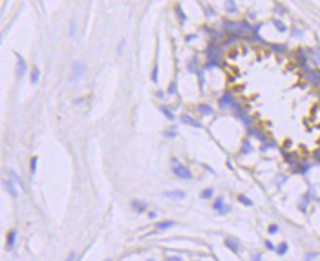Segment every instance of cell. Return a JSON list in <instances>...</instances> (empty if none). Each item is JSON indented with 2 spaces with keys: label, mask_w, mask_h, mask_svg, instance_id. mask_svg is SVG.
<instances>
[{
  "label": "cell",
  "mask_w": 320,
  "mask_h": 261,
  "mask_svg": "<svg viewBox=\"0 0 320 261\" xmlns=\"http://www.w3.org/2000/svg\"><path fill=\"white\" fill-rule=\"evenodd\" d=\"M170 164H172V170H174V174L179 177V179H190L192 177V174H190V170L187 168L185 164H181L176 157H172L170 159Z\"/></svg>",
  "instance_id": "cell-1"
},
{
  "label": "cell",
  "mask_w": 320,
  "mask_h": 261,
  "mask_svg": "<svg viewBox=\"0 0 320 261\" xmlns=\"http://www.w3.org/2000/svg\"><path fill=\"white\" fill-rule=\"evenodd\" d=\"M84 71H86V66L82 64V62H73V77H72V80L75 82V80H79L82 75H84Z\"/></svg>",
  "instance_id": "cell-2"
},
{
  "label": "cell",
  "mask_w": 320,
  "mask_h": 261,
  "mask_svg": "<svg viewBox=\"0 0 320 261\" xmlns=\"http://www.w3.org/2000/svg\"><path fill=\"white\" fill-rule=\"evenodd\" d=\"M212 206H214V210H216L218 214H221V216H225V214H229V212H231V208L223 205V197H221V196H220V197L214 201V205H212Z\"/></svg>",
  "instance_id": "cell-3"
},
{
  "label": "cell",
  "mask_w": 320,
  "mask_h": 261,
  "mask_svg": "<svg viewBox=\"0 0 320 261\" xmlns=\"http://www.w3.org/2000/svg\"><path fill=\"white\" fill-rule=\"evenodd\" d=\"M17 69H18V71H17L18 77H22V75H24L26 71H28V68H26V60L22 59L20 55H18V59H17Z\"/></svg>",
  "instance_id": "cell-4"
},
{
  "label": "cell",
  "mask_w": 320,
  "mask_h": 261,
  "mask_svg": "<svg viewBox=\"0 0 320 261\" xmlns=\"http://www.w3.org/2000/svg\"><path fill=\"white\" fill-rule=\"evenodd\" d=\"M225 247H227L229 250H232L234 254H238V252H240L238 241H236V239H231V237H227V239H225Z\"/></svg>",
  "instance_id": "cell-5"
},
{
  "label": "cell",
  "mask_w": 320,
  "mask_h": 261,
  "mask_svg": "<svg viewBox=\"0 0 320 261\" xmlns=\"http://www.w3.org/2000/svg\"><path fill=\"white\" fill-rule=\"evenodd\" d=\"M165 196H167V197H170V199H179V201L185 199V192H181V190H172V192H165Z\"/></svg>",
  "instance_id": "cell-6"
},
{
  "label": "cell",
  "mask_w": 320,
  "mask_h": 261,
  "mask_svg": "<svg viewBox=\"0 0 320 261\" xmlns=\"http://www.w3.org/2000/svg\"><path fill=\"white\" fill-rule=\"evenodd\" d=\"M15 243H17V230H11L8 234V250H11L15 247Z\"/></svg>",
  "instance_id": "cell-7"
},
{
  "label": "cell",
  "mask_w": 320,
  "mask_h": 261,
  "mask_svg": "<svg viewBox=\"0 0 320 261\" xmlns=\"http://www.w3.org/2000/svg\"><path fill=\"white\" fill-rule=\"evenodd\" d=\"M181 121L185 123V124H189V126H194V128H199V123L198 121H194V119L190 117V115H183L181 117Z\"/></svg>",
  "instance_id": "cell-8"
},
{
  "label": "cell",
  "mask_w": 320,
  "mask_h": 261,
  "mask_svg": "<svg viewBox=\"0 0 320 261\" xmlns=\"http://www.w3.org/2000/svg\"><path fill=\"white\" fill-rule=\"evenodd\" d=\"M132 206H134L135 212H145L146 210V203H143V201H132Z\"/></svg>",
  "instance_id": "cell-9"
},
{
  "label": "cell",
  "mask_w": 320,
  "mask_h": 261,
  "mask_svg": "<svg viewBox=\"0 0 320 261\" xmlns=\"http://www.w3.org/2000/svg\"><path fill=\"white\" fill-rule=\"evenodd\" d=\"M176 223L174 221H163V223H159L157 225V232H163V230H168V228H172Z\"/></svg>",
  "instance_id": "cell-10"
},
{
  "label": "cell",
  "mask_w": 320,
  "mask_h": 261,
  "mask_svg": "<svg viewBox=\"0 0 320 261\" xmlns=\"http://www.w3.org/2000/svg\"><path fill=\"white\" fill-rule=\"evenodd\" d=\"M4 186L8 188V192H9L13 197H17V186L13 184V181H6V183H4Z\"/></svg>",
  "instance_id": "cell-11"
},
{
  "label": "cell",
  "mask_w": 320,
  "mask_h": 261,
  "mask_svg": "<svg viewBox=\"0 0 320 261\" xmlns=\"http://www.w3.org/2000/svg\"><path fill=\"white\" fill-rule=\"evenodd\" d=\"M159 110H161V111L165 113V117L168 119V121H174V119H176V115H174V113H172V111H170V110H168L167 106H161V108H159Z\"/></svg>",
  "instance_id": "cell-12"
},
{
  "label": "cell",
  "mask_w": 320,
  "mask_h": 261,
  "mask_svg": "<svg viewBox=\"0 0 320 261\" xmlns=\"http://www.w3.org/2000/svg\"><path fill=\"white\" fill-rule=\"evenodd\" d=\"M220 104L223 106V108H227V106H232V101H231V95H225V97H221V101H220Z\"/></svg>",
  "instance_id": "cell-13"
},
{
  "label": "cell",
  "mask_w": 320,
  "mask_h": 261,
  "mask_svg": "<svg viewBox=\"0 0 320 261\" xmlns=\"http://www.w3.org/2000/svg\"><path fill=\"white\" fill-rule=\"evenodd\" d=\"M8 174H9V177H11V181H13L15 184H20V186H22V181H20V177H18V175H17L13 170H8Z\"/></svg>",
  "instance_id": "cell-14"
},
{
  "label": "cell",
  "mask_w": 320,
  "mask_h": 261,
  "mask_svg": "<svg viewBox=\"0 0 320 261\" xmlns=\"http://www.w3.org/2000/svg\"><path fill=\"white\" fill-rule=\"evenodd\" d=\"M238 201H240L242 205H245V206H253V201H251L247 196H238Z\"/></svg>",
  "instance_id": "cell-15"
},
{
  "label": "cell",
  "mask_w": 320,
  "mask_h": 261,
  "mask_svg": "<svg viewBox=\"0 0 320 261\" xmlns=\"http://www.w3.org/2000/svg\"><path fill=\"white\" fill-rule=\"evenodd\" d=\"M199 111L205 113V115H211V113H212V108H211L209 104H199Z\"/></svg>",
  "instance_id": "cell-16"
},
{
  "label": "cell",
  "mask_w": 320,
  "mask_h": 261,
  "mask_svg": "<svg viewBox=\"0 0 320 261\" xmlns=\"http://www.w3.org/2000/svg\"><path fill=\"white\" fill-rule=\"evenodd\" d=\"M212 194H214V190H212V188L203 190V192H201V199H211V197H212Z\"/></svg>",
  "instance_id": "cell-17"
},
{
  "label": "cell",
  "mask_w": 320,
  "mask_h": 261,
  "mask_svg": "<svg viewBox=\"0 0 320 261\" xmlns=\"http://www.w3.org/2000/svg\"><path fill=\"white\" fill-rule=\"evenodd\" d=\"M251 152H253V146H251L249 141H245L243 146H242V153H251Z\"/></svg>",
  "instance_id": "cell-18"
},
{
  "label": "cell",
  "mask_w": 320,
  "mask_h": 261,
  "mask_svg": "<svg viewBox=\"0 0 320 261\" xmlns=\"http://www.w3.org/2000/svg\"><path fill=\"white\" fill-rule=\"evenodd\" d=\"M285 252H287V243H280L278 248H276V254H278V256H284Z\"/></svg>",
  "instance_id": "cell-19"
},
{
  "label": "cell",
  "mask_w": 320,
  "mask_h": 261,
  "mask_svg": "<svg viewBox=\"0 0 320 261\" xmlns=\"http://www.w3.org/2000/svg\"><path fill=\"white\" fill-rule=\"evenodd\" d=\"M38 73H40V71H38L37 68H33V71H31V82H33V84L38 82Z\"/></svg>",
  "instance_id": "cell-20"
},
{
  "label": "cell",
  "mask_w": 320,
  "mask_h": 261,
  "mask_svg": "<svg viewBox=\"0 0 320 261\" xmlns=\"http://www.w3.org/2000/svg\"><path fill=\"white\" fill-rule=\"evenodd\" d=\"M274 26H276V28H278V31H282V33L287 29V28H285V24H284V22H280V20H274Z\"/></svg>",
  "instance_id": "cell-21"
},
{
  "label": "cell",
  "mask_w": 320,
  "mask_h": 261,
  "mask_svg": "<svg viewBox=\"0 0 320 261\" xmlns=\"http://www.w3.org/2000/svg\"><path fill=\"white\" fill-rule=\"evenodd\" d=\"M280 232V226L278 225H271L269 226V234H278Z\"/></svg>",
  "instance_id": "cell-22"
},
{
  "label": "cell",
  "mask_w": 320,
  "mask_h": 261,
  "mask_svg": "<svg viewBox=\"0 0 320 261\" xmlns=\"http://www.w3.org/2000/svg\"><path fill=\"white\" fill-rule=\"evenodd\" d=\"M225 8H227L229 11H236V4H234V2H225Z\"/></svg>",
  "instance_id": "cell-23"
},
{
  "label": "cell",
  "mask_w": 320,
  "mask_h": 261,
  "mask_svg": "<svg viewBox=\"0 0 320 261\" xmlns=\"http://www.w3.org/2000/svg\"><path fill=\"white\" fill-rule=\"evenodd\" d=\"M37 159H38V157H33V159H31V174L37 172Z\"/></svg>",
  "instance_id": "cell-24"
},
{
  "label": "cell",
  "mask_w": 320,
  "mask_h": 261,
  "mask_svg": "<svg viewBox=\"0 0 320 261\" xmlns=\"http://www.w3.org/2000/svg\"><path fill=\"white\" fill-rule=\"evenodd\" d=\"M176 13H177V17H179V20H181V22H183V20H185V15H183V13H181V9H179V6L176 8Z\"/></svg>",
  "instance_id": "cell-25"
},
{
  "label": "cell",
  "mask_w": 320,
  "mask_h": 261,
  "mask_svg": "<svg viewBox=\"0 0 320 261\" xmlns=\"http://www.w3.org/2000/svg\"><path fill=\"white\" fill-rule=\"evenodd\" d=\"M316 256H318L316 252H311V254H307V256H306V261H311V259H315Z\"/></svg>",
  "instance_id": "cell-26"
},
{
  "label": "cell",
  "mask_w": 320,
  "mask_h": 261,
  "mask_svg": "<svg viewBox=\"0 0 320 261\" xmlns=\"http://www.w3.org/2000/svg\"><path fill=\"white\" fill-rule=\"evenodd\" d=\"M68 33H70V37H73V35H75V22H72V26H70V31H68Z\"/></svg>",
  "instance_id": "cell-27"
},
{
  "label": "cell",
  "mask_w": 320,
  "mask_h": 261,
  "mask_svg": "<svg viewBox=\"0 0 320 261\" xmlns=\"http://www.w3.org/2000/svg\"><path fill=\"white\" fill-rule=\"evenodd\" d=\"M167 261H183L179 256H170V257H167Z\"/></svg>",
  "instance_id": "cell-28"
},
{
  "label": "cell",
  "mask_w": 320,
  "mask_h": 261,
  "mask_svg": "<svg viewBox=\"0 0 320 261\" xmlns=\"http://www.w3.org/2000/svg\"><path fill=\"white\" fill-rule=\"evenodd\" d=\"M66 261H75V252H70V254H68Z\"/></svg>",
  "instance_id": "cell-29"
},
{
  "label": "cell",
  "mask_w": 320,
  "mask_h": 261,
  "mask_svg": "<svg viewBox=\"0 0 320 261\" xmlns=\"http://www.w3.org/2000/svg\"><path fill=\"white\" fill-rule=\"evenodd\" d=\"M265 247H267V250H274V245L271 241H265Z\"/></svg>",
  "instance_id": "cell-30"
},
{
  "label": "cell",
  "mask_w": 320,
  "mask_h": 261,
  "mask_svg": "<svg viewBox=\"0 0 320 261\" xmlns=\"http://www.w3.org/2000/svg\"><path fill=\"white\" fill-rule=\"evenodd\" d=\"M315 157H316V161L320 162V148H318V150H315Z\"/></svg>",
  "instance_id": "cell-31"
},
{
  "label": "cell",
  "mask_w": 320,
  "mask_h": 261,
  "mask_svg": "<svg viewBox=\"0 0 320 261\" xmlns=\"http://www.w3.org/2000/svg\"><path fill=\"white\" fill-rule=\"evenodd\" d=\"M260 259H262V256H260V254H254V256H253V261H260Z\"/></svg>",
  "instance_id": "cell-32"
},
{
  "label": "cell",
  "mask_w": 320,
  "mask_h": 261,
  "mask_svg": "<svg viewBox=\"0 0 320 261\" xmlns=\"http://www.w3.org/2000/svg\"><path fill=\"white\" fill-rule=\"evenodd\" d=\"M167 137H176V132H172V130H170V132H167Z\"/></svg>",
  "instance_id": "cell-33"
},
{
  "label": "cell",
  "mask_w": 320,
  "mask_h": 261,
  "mask_svg": "<svg viewBox=\"0 0 320 261\" xmlns=\"http://www.w3.org/2000/svg\"><path fill=\"white\" fill-rule=\"evenodd\" d=\"M174 91H176V84H172V86H170V90H168V93H174Z\"/></svg>",
  "instance_id": "cell-34"
},
{
  "label": "cell",
  "mask_w": 320,
  "mask_h": 261,
  "mask_svg": "<svg viewBox=\"0 0 320 261\" xmlns=\"http://www.w3.org/2000/svg\"><path fill=\"white\" fill-rule=\"evenodd\" d=\"M148 261H155V259H148Z\"/></svg>",
  "instance_id": "cell-35"
},
{
  "label": "cell",
  "mask_w": 320,
  "mask_h": 261,
  "mask_svg": "<svg viewBox=\"0 0 320 261\" xmlns=\"http://www.w3.org/2000/svg\"><path fill=\"white\" fill-rule=\"evenodd\" d=\"M104 261H112V259H104Z\"/></svg>",
  "instance_id": "cell-36"
}]
</instances>
